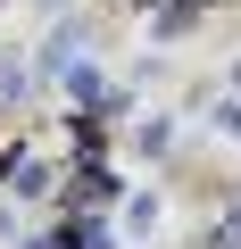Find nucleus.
Instances as JSON below:
<instances>
[{"label": "nucleus", "instance_id": "nucleus-1", "mask_svg": "<svg viewBox=\"0 0 241 249\" xmlns=\"http://www.w3.org/2000/svg\"><path fill=\"white\" fill-rule=\"evenodd\" d=\"M216 249H241V224H224V232H216Z\"/></svg>", "mask_w": 241, "mask_h": 249}]
</instances>
